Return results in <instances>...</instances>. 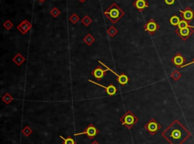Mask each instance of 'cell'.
<instances>
[{"label":"cell","mask_w":194,"mask_h":144,"mask_svg":"<svg viewBox=\"0 0 194 144\" xmlns=\"http://www.w3.org/2000/svg\"><path fill=\"white\" fill-rule=\"evenodd\" d=\"M91 144H99V143L98 142H97V141H93V142L92 143H91Z\"/></svg>","instance_id":"cell-30"},{"label":"cell","mask_w":194,"mask_h":144,"mask_svg":"<svg viewBox=\"0 0 194 144\" xmlns=\"http://www.w3.org/2000/svg\"><path fill=\"white\" fill-rule=\"evenodd\" d=\"M60 14H61V11H60V10L58 8H56V7H55V8H53L52 10L50 11V14L52 16L53 18H58V16L60 15Z\"/></svg>","instance_id":"cell-23"},{"label":"cell","mask_w":194,"mask_h":144,"mask_svg":"<svg viewBox=\"0 0 194 144\" xmlns=\"http://www.w3.org/2000/svg\"><path fill=\"white\" fill-rule=\"evenodd\" d=\"M3 26H4L5 29H6L7 30H10L13 27V23H12L11 20H7L3 24Z\"/></svg>","instance_id":"cell-26"},{"label":"cell","mask_w":194,"mask_h":144,"mask_svg":"<svg viewBox=\"0 0 194 144\" xmlns=\"http://www.w3.org/2000/svg\"><path fill=\"white\" fill-rule=\"evenodd\" d=\"M69 20L73 24H76L77 22L80 20L79 16L77 15V14L74 13L73 14H71L70 17H69Z\"/></svg>","instance_id":"cell-24"},{"label":"cell","mask_w":194,"mask_h":144,"mask_svg":"<svg viewBox=\"0 0 194 144\" xmlns=\"http://www.w3.org/2000/svg\"><path fill=\"white\" fill-rule=\"evenodd\" d=\"M2 101L5 103V104H9V103H11V101H13L14 98L12 97V96H11V94H9V93H6V94H5L4 96L2 97Z\"/></svg>","instance_id":"cell-18"},{"label":"cell","mask_w":194,"mask_h":144,"mask_svg":"<svg viewBox=\"0 0 194 144\" xmlns=\"http://www.w3.org/2000/svg\"><path fill=\"white\" fill-rule=\"evenodd\" d=\"M89 82L91 83H93V84H94V85H98V86H99V87L104 88L105 91H106V94H108V96H110V97L114 96V95L117 93V88H116L115 86H114L112 84H110V85H108V86H105V85H101V84H99V83H97V82H96L92 81V80H89Z\"/></svg>","instance_id":"cell-9"},{"label":"cell","mask_w":194,"mask_h":144,"mask_svg":"<svg viewBox=\"0 0 194 144\" xmlns=\"http://www.w3.org/2000/svg\"><path fill=\"white\" fill-rule=\"evenodd\" d=\"M160 128H161L160 125H159L156 121L155 120V119H153V118L151 119V120L144 126V128H145L149 133L152 134V135H154L155 133H156L157 131L160 129Z\"/></svg>","instance_id":"cell-7"},{"label":"cell","mask_w":194,"mask_h":144,"mask_svg":"<svg viewBox=\"0 0 194 144\" xmlns=\"http://www.w3.org/2000/svg\"><path fill=\"white\" fill-rule=\"evenodd\" d=\"M12 60L17 66L22 65V63L25 62V57H23L21 53H18L17 55H15L12 58Z\"/></svg>","instance_id":"cell-14"},{"label":"cell","mask_w":194,"mask_h":144,"mask_svg":"<svg viewBox=\"0 0 194 144\" xmlns=\"http://www.w3.org/2000/svg\"><path fill=\"white\" fill-rule=\"evenodd\" d=\"M180 21H181L180 18L176 15L172 16L171 18H170V23H171V24L173 25V26H177L179 24V23H180Z\"/></svg>","instance_id":"cell-21"},{"label":"cell","mask_w":194,"mask_h":144,"mask_svg":"<svg viewBox=\"0 0 194 144\" xmlns=\"http://www.w3.org/2000/svg\"><path fill=\"white\" fill-rule=\"evenodd\" d=\"M60 138L63 140L62 144H76L75 140L71 137H68L67 138H64L62 136H60Z\"/></svg>","instance_id":"cell-19"},{"label":"cell","mask_w":194,"mask_h":144,"mask_svg":"<svg viewBox=\"0 0 194 144\" xmlns=\"http://www.w3.org/2000/svg\"><path fill=\"white\" fill-rule=\"evenodd\" d=\"M118 33V30L115 28L114 26H111L107 30V34H108L110 37H114L115 35H117Z\"/></svg>","instance_id":"cell-17"},{"label":"cell","mask_w":194,"mask_h":144,"mask_svg":"<svg viewBox=\"0 0 194 144\" xmlns=\"http://www.w3.org/2000/svg\"><path fill=\"white\" fill-rule=\"evenodd\" d=\"M83 41H84V43H86L87 45L90 46L95 41V38L93 37L91 34L89 33V34H87V35L83 39Z\"/></svg>","instance_id":"cell-16"},{"label":"cell","mask_w":194,"mask_h":144,"mask_svg":"<svg viewBox=\"0 0 194 144\" xmlns=\"http://www.w3.org/2000/svg\"><path fill=\"white\" fill-rule=\"evenodd\" d=\"M193 27H187V28L183 29H177L176 30V33L178 34L181 38L183 39H187V38L190 36L193 32Z\"/></svg>","instance_id":"cell-13"},{"label":"cell","mask_w":194,"mask_h":144,"mask_svg":"<svg viewBox=\"0 0 194 144\" xmlns=\"http://www.w3.org/2000/svg\"><path fill=\"white\" fill-rule=\"evenodd\" d=\"M99 130L96 128L93 124H90L88 125V127L85 129V131L81 132V133H75L74 136H78V135H83V134H86L87 137H88L90 139H93L94 137L99 133Z\"/></svg>","instance_id":"cell-5"},{"label":"cell","mask_w":194,"mask_h":144,"mask_svg":"<svg viewBox=\"0 0 194 144\" xmlns=\"http://www.w3.org/2000/svg\"><path fill=\"white\" fill-rule=\"evenodd\" d=\"M144 30L148 32L150 35H153L159 29V25L152 18L148 20L144 26Z\"/></svg>","instance_id":"cell-6"},{"label":"cell","mask_w":194,"mask_h":144,"mask_svg":"<svg viewBox=\"0 0 194 144\" xmlns=\"http://www.w3.org/2000/svg\"><path fill=\"white\" fill-rule=\"evenodd\" d=\"M165 2L166 4L168 5H171L174 4V2H175V0H165Z\"/></svg>","instance_id":"cell-28"},{"label":"cell","mask_w":194,"mask_h":144,"mask_svg":"<svg viewBox=\"0 0 194 144\" xmlns=\"http://www.w3.org/2000/svg\"><path fill=\"white\" fill-rule=\"evenodd\" d=\"M181 12V18L183 20H185L187 21H190L194 18V11L190 8H187L184 11H180Z\"/></svg>","instance_id":"cell-11"},{"label":"cell","mask_w":194,"mask_h":144,"mask_svg":"<svg viewBox=\"0 0 194 144\" xmlns=\"http://www.w3.org/2000/svg\"><path fill=\"white\" fill-rule=\"evenodd\" d=\"M81 22H82V24H84L85 26H89L91 24V23L93 22V20L90 18V16L86 15V16H84V18H82Z\"/></svg>","instance_id":"cell-20"},{"label":"cell","mask_w":194,"mask_h":144,"mask_svg":"<svg viewBox=\"0 0 194 144\" xmlns=\"http://www.w3.org/2000/svg\"><path fill=\"white\" fill-rule=\"evenodd\" d=\"M133 5L140 12H143L144 9L149 7V3H148L146 0H135L134 2H133Z\"/></svg>","instance_id":"cell-12"},{"label":"cell","mask_w":194,"mask_h":144,"mask_svg":"<svg viewBox=\"0 0 194 144\" xmlns=\"http://www.w3.org/2000/svg\"><path fill=\"white\" fill-rule=\"evenodd\" d=\"M194 63V61L193 62H192V63H188V64H187V65H184V66H183L182 67H183V66H187V65H190V64H191V63Z\"/></svg>","instance_id":"cell-31"},{"label":"cell","mask_w":194,"mask_h":144,"mask_svg":"<svg viewBox=\"0 0 194 144\" xmlns=\"http://www.w3.org/2000/svg\"><path fill=\"white\" fill-rule=\"evenodd\" d=\"M125 12L120 8L115 2L112 3L106 11L103 12V14L110 20L113 24H116L120 19L123 18Z\"/></svg>","instance_id":"cell-2"},{"label":"cell","mask_w":194,"mask_h":144,"mask_svg":"<svg viewBox=\"0 0 194 144\" xmlns=\"http://www.w3.org/2000/svg\"><path fill=\"white\" fill-rule=\"evenodd\" d=\"M32 26H32V24L31 22L28 21L27 20H24L17 26V30L21 33H22L23 35H24V34H26L27 33H28L29 31L31 30Z\"/></svg>","instance_id":"cell-8"},{"label":"cell","mask_w":194,"mask_h":144,"mask_svg":"<svg viewBox=\"0 0 194 144\" xmlns=\"http://www.w3.org/2000/svg\"><path fill=\"white\" fill-rule=\"evenodd\" d=\"M79 1L80 2H82V3H83V2H85V1H86V0H79Z\"/></svg>","instance_id":"cell-32"},{"label":"cell","mask_w":194,"mask_h":144,"mask_svg":"<svg viewBox=\"0 0 194 144\" xmlns=\"http://www.w3.org/2000/svg\"><path fill=\"white\" fill-rule=\"evenodd\" d=\"M99 63H100V64H102L103 66H105V67H106V69L108 70V71H110L111 72H112L113 74L115 75V76H117V81H118V82L119 83L120 85H125L128 84V82H129V77H128L127 75H125L124 73H122V74H121V75H118L117 72H115V71H113L111 68L108 67V66H106L105 63H103L102 61L99 60Z\"/></svg>","instance_id":"cell-4"},{"label":"cell","mask_w":194,"mask_h":144,"mask_svg":"<svg viewBox=\"0 0 194 144\" xmlns=\"http://www.w3.org/2000/svg\"><path fill=\"white\" fill-rule=\"evenodd\" d=\"M171 78H173L174 80H177V79L181 77V74H180L177 71H174L173 73L171 75Z\"/></svg>","instance_id":"cell-27"},{"label":"cell","mask_w":194,"mask_h":144,"mask_svg":"<svg viewBox=\"0 0 194 144\" xmlns=\"http://www.w3.org/2000/svg\"><path fill=\"white\" fill-rule=\"evenodd\" d=\"M178 26V29H183V28H187V27H193V26H190L188 24V22L185 20H182L180 21L179 24L177 25Z\"/></svg>","instance_id":"cell-22"},{"label":"cell","mask_w":194,"mask_h":144,"mask_svg":"<svg viewBox=\"0 0 194 144\" xmlns=\"http://www.w3.org/2000/svg\"><path fill=\"white\" fill-rule=\"evenodd\" d=\"M108 70H107V69L103 70L101 66H97L96 68H95V69L92 71L91 74H92V76H93L94 78H96L98 81H100V80L106 76V72H108Z\"/></svg>","instance_id":"cell-10"},{"label":"cell","mask_w":194,"mask_h":144,"mask_svg":"<svg viewBox=\"0 0 194 144\" xmlns=\"http://www.w3.org/2000/svg\"><path fill=\"white\" fill-rule=\"evenodd\" d=\"M177 122L172 124L168 129H166L165 132L162 133V136L166 138L171 144H180L183 139V128L177 125Z\"/></svg>","instance_id":"cell-1"},{"label":"cell","mask_w":194,"mask_h":144,"mask_svg":"<svg viewBox=\"0 0 194 144\" xmlns=\"http://www.w3.org/2000/svg\"><path fill=\"white\" fill-rule=\"evenodd\" d=\"M172 62L177 66H182V64L183 63L184 59H183V57L181 55H177L172 59Z\"/></svg>","instance_id":"cell-15"},{"label":"cell","mask_w":194,"mask_h":144,"mask_svg":"<svg viewBox=\"0 0 194 144\" xmlns=\"http://www.w3.org/2000/svg\"><path fill=\"white\" fill-rule=\"evenodd\" d=\"M121 124L127 128L131 129L138 122V118L130 110H128L120 119Z\"/></svg>","instance_id":"cell-3"},{"label":"cell","mask_w":194,"mask_h":144,"mask_svg":"<svg viewBox=\"0 0 194 144\" xmlns=\"http://www.w3.org/2000/svg\"><path fill=\"white\" fill-rule=\"evenodd\" d=\"M39 1V2H40V3H43V2H46V0H38Z\"/></svg>","instance_id":"cell-29"},{"label":"cell","mask_w":194,"mask_h":144,"mask_svg":"<svg viewBox=\"0 0 194 144\" xmlns=\"http://www.w3.org/2000/svg\"><path fill=\"white\" fill-rule=\"evenodd\" d=\"M32 133H33V131H32V129L29 126H26L22 130V133L25 137H27L31 135Z\"/></svg>","instance_id":"cell-25"}]
</instances>
